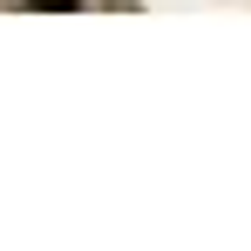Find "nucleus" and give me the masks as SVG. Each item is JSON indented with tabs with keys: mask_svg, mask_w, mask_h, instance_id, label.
Instances as JSON below:
<instances>
[{
	"mask_svg": "<svg viewBox=\"0 0 251 251\" xmlns=\"http://www.w3.org/2000/svg\"><path fill=\"white\" fill-rule=\"evenodd\" d=\"M21 7H34V14H68V7H82V0H21Z\"/></svg>",
	"mask_w": 251,
	"mask_h": 251,
	"instance_id": "nucleus-1",
	"label": "nucleus"
}]
</instances>
